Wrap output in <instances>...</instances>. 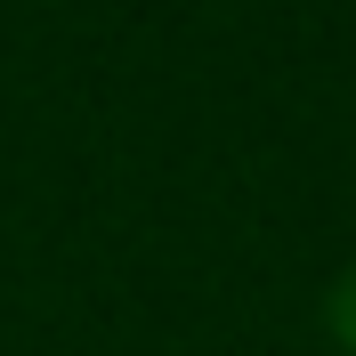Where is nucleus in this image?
Segmentation results:
<instances>
[{"instance_id":"f257e3e1","label":"nucleus","mask_w":356,"mask_h":356,"mask_svg":"<svg viewBox=\"0 0 356 356\" xmlns=\"http://www.w3.org/2000/svg\"><path fill=\"white\" fill-rule=\"evenodd\" d=\"M324 324H332V340L356 356V267H348V275L332 284V300H324Z\"/></svg>"}]
</instances>
